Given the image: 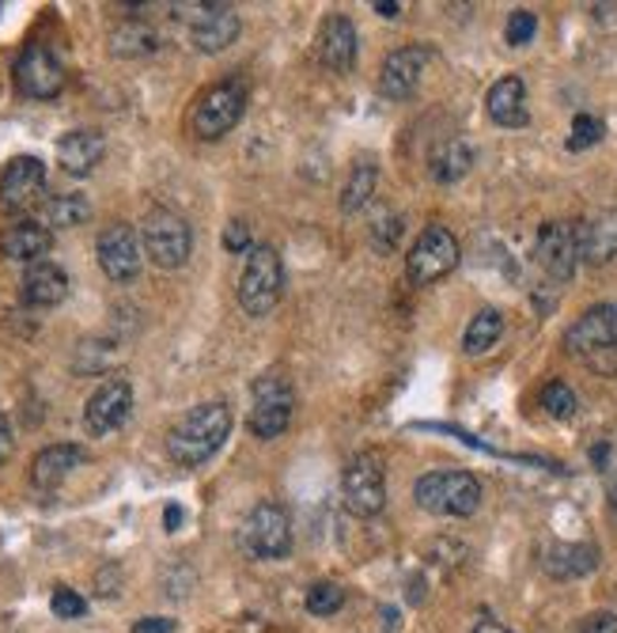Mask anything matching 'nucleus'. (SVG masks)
<instances>
[{
  "label": "nucleus",
  "mask_w": 617,
  "mask_h": 633,
  "mask_svg": "<svg viewBox=\"0 0 617 633\" xmlns=\"http://www.w3.org/2000/svg\"><path fill=\"white\" fill-rule=\"evenodd\" d=\"M375 186H379V171H375V164H360L353 167V175H349L345 190H341V212H360L367 201L375 198Z\"/></svg>",
  "instance_id": "nucleus-28"
},
{
  "label": "nucleus",
  "mask_w": 617,
  "mask_h": 633,
  "mask_svg": "<svg viewBox=\"0 0 617 633\" xmlns=\"http://www.w3.org/2000/svg\"><path fill=\"white\" fill-rule=\"evenodd\" d=\"M319 62L333 73H349L356 65V28L349 15H330L319 28Z\"/></svg>",
  "instance_id": "nucleus-21"
},
{
  "label": "nucleus",
  "mask_w": 617,
  "mask_h": 633,
  "mask_svg": "<svg viewBox=\"0 0 617 633\" xmlns=\"http://www.w3.org/2000/svg\"><path fill=\"white\" fill-rule=\"evenodd\" d=\"M580 239V262L587 266H606L617 259V205L614 209H598L576 228Z\"/></svg>",
  "instance_id": "nucleus-19"
},
{
  "label": "nucleus",
  "mask_w": 617,
  "mask_h": 633,
  "mask_svg": "<svg viewBox=\"0 0 617 633\" xmlns=\"http://www.w3.org/2000/svg\"><path fill=\"white\" fill-rule=\"evenodd\" d=\"M54 247V232L38 220H12V225L0 228V254L12 262H42Z\"/></svg>",
  "instance_id": "nucleus-18"
},
{
  "label": "nucleus",
  "mask_w": 617,
  "mask_h": 633,
  "mask_svg": "<svg viewBox=\"0 0 617 633\" xmlns=\"http://www.w3.org/2000/svg\"><path fill=\"white\" fill-rule=\"evenodd\" d=\"M175 630V619H141L133 626V633H170Z\"/></svg>",
  "instance_id": "nucleus-38"
},
{
  "label": "nucleus",
  "mask_w": 617,
  "mask_h": 633,
  "mask_svg": "<svg viewBox=\"0 0 617 633\" xmlns=\"http://www.w3.org/2000/svg\"><path fill=\"white\" fill-rule=\"evenodd\" d=\"M580 633H617V614L614 611H591L584 619Z\"/></svg>",
  "instance_id": "nucleus-37"
},
{
  "label": "nucleus",
  "mask_w": 617,
  "mask_h": 633,
  "mask_svg": "<svg viewBox=\"0 0 617 633\" xmlns=\"http://www.w3.org/2000/svg\"><path fill=\"white\" fill-rule=\"evenodd\" d=\"M68 296V273L62 266H54V262H34V266H27V273H23L20 281V301L27 307H57L65 304Z\"/></svg>",
  "instance_id": "nucleus-20"
},
{
  "label": "nucleus",
  "mask_w": 617,
  "mask_h": 633,
  "mask_svg": "<svg viewBox=\"0 0 617 633\" xmlns=\"http://www.w3.org/2000/svg\"><path fill=\"white\" fill-rule=\"evenodd\" d=\"M246 110V88L235 80L212 84L197 96L194 110H190V130L201 141H220L224 133H231L239 125Z\"/></svg>",
  "instance_id": "nucleus-6"
},
{
  "label": "nucleus",
  "mask_w": 617,
  "mask_h": 633,
  "mask_svg": "<svg viewBox=\"0 0 617 633\" xmlns=\"http://www.w3.org/2000/svg\"><path fill=\"white\" fill-rule=\"evenodd\" d=\"M459 266V239L443 225H428L417 236L414 251L406 259V273L414 285H436L440 277H448Z\"/></svg>",
  "instance_id": "nucleus-9"
},
{
  "label": "nucleus",
  "mask_w": 617,
  "mask_h": 633,
  "mask_svg": "<svg viewBox=\"0 0 617 633\" xmlns=\"http://www.w3.org/2000/svg\"><path fill=\"white\" fill-rule=\"evenodd\" d=\"M341 603H345V592H341L333 580H319V585L307 588V611H311L315 619H330V614H338Z\"/></svg>",
  "instance_id": "nucleus-31"
},
{
  "label": "nucleus",
  "mask_w": 617,
  "mask_h": 633,
  "mask_svg": "<svg viewBox=\"0 0 617 633\" xmlns=\"http://www.w3.org/2000/svg\"><path fill=\"white\" fill-rule=\"evenodd\" d=\"M49 607H54L57 619H80V614L88 611L84 596H80V592H73V588H57L54 600H49Z\"/></svg>",
  "instance_id": "nucleus-35"
},
{
  "label": "nucleus",
  "mask_w": 617,
  "mask_h": 633,
  "mask_svg": "<svg viewBox=\"0 0 617 633\" xmlns=\"http://www.w3.org/2000/svg\"><path fill=\"white\" fill-rule=\"evenodd\" d=\"M231 436V406L228 402H201L175 429L167 433V456L178 467H201L212 459Z\"/></svg>",
  "instance_id": "nucleus-1"
},
{
  "label": "nucleus",
  "mask_w": 617,
  "mask_h": 633,
  "mask_svg": "<svg viewBox=\"0 0 617 633\" xmlns=\"http://www.w3.org/2000/svg\"><path fill=\"white\" fill-rule=\"evenodd\" d=\"M163 524H167V532H178V524H183V509H178V504H167V512H163Z\"/></svg>",
  "instance_id": "nucleus-40"
},
{
  "label": "nucleus",
  "mask_w": 617,
  "mask_h": 633,
  "mask_svg": "<svg viewBox=\"0 0 617 633\" xmlns=\"http://www.w3.org/2000/svg\"><path fill=\"white\" fill-rule=\"evenodd\" d=\"M535 31H538V15L527 12V8H516V12L508 15V42L511 46H527V42H535Z\"/></svg>",
  "instance_id": "nucleus-34"
},
{
  "label": "nucleus",
  "mask_w": 617,
  "mask_h": 633,
  "mask_svg": "<svg viewBox=\"0 0 617 633\" xmlns=\"http://www.w3.org/2000/svg\"><path fill=\"white\" fill-rule=\"evenodd\" d=\"M224 247L231 254H251V228H246V220H231L224 228Z\"/></svg>",
  "instance_id": "nucleus-36"
},
{
  "label": "nucleus",
  "mask_w": 617,
  "mask_h": 633,
  "mask_svg": "<svg viewBox=\"0 0 617 633\" xmlns=\"http://www.w3.org/2000/svg\"><path fill=\"white\" fill-rule=\"evenodd\" d=\"M280 293H285V266H280V254L273 247H251L246 254L243 277H239V304L246 315L262 319L277 307Z\"/></svg>",
  "instance_id": "nucleus-3"
},
{
  "label": "nucleus",
  "mask_w": 617,
  "mask_h": 633,
  "mask_svg": "<svg viewBox=\"0 0 617 633\" xmlns=\"http://www.w3.org/2000/svg\"><path fill=\"white\" fill-rule=\"evenodd\" d=\"M474 633H511V630L500 626V622H493V619H485V622H477Z\"/></svg>",
  "instance_id": "nucleus-42"
},
{
  "label": "nucleus",
  "mask_w": 617,
  "mask_h": 633,
  "mask_svg": "<svg viewBox=\"0 0 617 633\" xmlns=\"http://www.w3.org/2000/svg\"><path fill=\"white\" fill-rule=\"evenodd\" d=\"M46 190V164L38 156H15L0 175V201L8 209H27Z\"/></svg>",
  "instance_id": "nucleus-16"
},
{
  "label": "nucleus",
  "mask_w": 617,
  "mask_h": 633,
  "mask_svg": "<svg viewBox=\"0 0 617 633\" xmlns=\"http://www.w3.org/2000/svg\"><path fill=\"white\" fill-rule=\"evenodd\" d=\"M375 12H379L383 20H394V15L401 12V4H398V0H387V4H383V0H379V4H375Z\"/></svg>",
  "instance_id": "nucleus-41"
},
{
  "label": "nucleus",
  "mask_w": 617,
  "mask_h": 633,
  "mask_svg": "<svg viewBox=\"0 0 617 633\" xmlns=\"http://www.w3.org/2000/svg\"><path fill=\"white\" fill-rule=\"evenodd\" d=\"M130 406H133L130 380L125 375H110V380H102L96 395L88 399V406H84V425H88L91 436H107L130 417Z\"/></svg>",
  "instance_id": "nucleus-14"
},
{
  "label": "nucleus",
  "mask_w": 617,
  "mask_h": 633,
  "mask_svg": "<svg viewBox=\"0 0 617 633\" xmlns=\"http://www.w3.org/2000/svg\"><path fill=\"white\" fill-rule=\"evenodd\" d=\"M470 164H474V152H470L466 141H443L428 160V171H432L436 183H459Z\"/></svg>",
  "instance_id": "nucleus-26"
},
{
  "label": "nucleus",
  "mask_w": 617,
  "mask_h": 633,
  "mask_svg": "<svg viewBox=\"0 0 617 633\" xmlns=\"http://www.w3.org/2000/svg\"><path fill=\"white\" fill-rule=\"evenodd\" d=\"M12 76H15V88H20L27 99H54V96H62V88H65L62 62L54 57V50L38 46V42H31V46L15 57Z\"/></svg>",
  "instance_id": "nucleus-11"
},
{
  "label": "nucleus",
  "mask_w": 617,
  "mask_h": 633,
  "mask_svg": "<svg viewBox=\"0 0 617 633\" xmlns=\"http://www.w3.org/2000/svg\"><path fill=\"white\" fill-rule=\"evenodd\" d=\"M110 50L118 57H144L156 50V31L144 28V23H122V28L110 34Z\"/></svg>",
  "instance_id": "nucleus-29"
},
{
  "label": "nucleus",
  "mask_w": 617,
  "mask_h": 633,
  "mask_svg": "<svg viewBox=\"0 0 617 633\" xmlns=\"http://www.w3.org/2000/svg\"><path fill=\"white\" fill-rule=\"evenodd\" d=\"M542 406H546V414L557 417V422H569V417H576L580 402H576V391L564 388L561 380H553V383H546V391H542Z\"/></svg>",
  "instance_id": "nucleus-32"
},
{
  "label": "nucleus",
  "mask_w": 617,
  "mask_h": 633,
  "mask_svg": "<svg viewBox=\"0 0 617 633\" xmlns=\"http://www.w3.org/2000/svg\"><path fill=\"white\" fill-rule=\"evenodd\" d=\"M141 247L152 259V266L159 270H178L186 266L194 251V236L186 217H178L175 209H152L148 217L141 220Z\"/></svg>",
  "instance_id": "nucleus-4"
},
{
  "label": "nucleus",
  "mask_w": 617,
  "mask_h": 633,
  "mask_svg": "<svg viewBox=\"0 0 617 633\" xmlns=\"http://www.w3.org/2000/svg\"><path fill=\"white\" fill-rule=\"evenodd\" d=\"M107 152V141L96 130H73L57 141V164H62L68 175H91L96 164Z\"/></svg>",
  "instance_id": "nucleus-24"
},
{
  "label": "nucleus",
  "mask_w": 617,
  "mask_h": 633,
  "mask_svg": "<svg viewBox=\"0 0 617 633\" xmlns=\"http://www.w3.org/2000/svg\"><path fill=\"white\" fill-rule=\"evenodd\" d=\"M239 39V15L228 4H197L190 15V46L201 54H220Z\"/></svg>",
  "instance_id": "nucleus-15"
},
{
  "label": "nucleus",
  "mask_w": 617,
  "mask_h": 633,
  "mask_svg": "<svg viewBox=\"0 0 617 633\" xmlns=\"http://www.w3.org/2000/svg\"><path fill=\"white\" fill-rule=\"evenodd\" d=\"M485 110L496 125L504 130H516V125H527L530 114H527V88H522L519 76H504L488 88L485 96Z\"/></svg>",
  "instance_id": "nucleus-23"
},
{
  "label": "nucleus",
  "mask_w": 617,
  "mask_h": 633,
  "mask_svg": "<svg viewBox=\"0 0 617 633\" xmlns=\"http://www.w3.org/2000/svg\"><path fill=\"white\" fill-rule=\"evenodd\" d=\"M96 254H99V266L107 273L114 285H130L141 273V239H136L133 225H110L99 232V243H96Z\"/></svg>",
  "instance_id": "nucleus-12"
},
{
  "label": "nucleus",
  "mask_w": 617,
  "mask_h": 633,
  "mask_svg": "<svg viewBox=\"0 0 617 633\" xmlns=\"http://www.w3.org/2000/svg\"><path fill=\"white\" fill-rule=\"evenodd\" d=\"M84 459L88 456H84L80 444H49V448H42L38 456L31 459V482L38 485V490H57Z\"/></svg>",
  "instance_id": "nucleus-22"
},
{
  "label": "nucleus",
  "mask_w": 617,
  "mask_h": 633,
  "mask_svg": "<svg viewBox=\"0 0 617 633\" xmlns=\"http://www.w3.org/2000/svg\"><path fill=\"white\" fill-rule=\"evenodd\" d=\"M414 498L432 516H474L482 504V482L470 470H432L417 478Z\"/></svg>",
  "instance_id": "nucleus-2"
},
{
  "label": "nucleus",
  "mask_w": 617,
  "mask_h": 633,
  "mask_svg": "<svg viewBox=\"0 0 617 633\" xmlns=\"http://www.w3.org/2000/svg\"><path fill=\"white\" fill-rule=\"evenodd\" d=\"M293 410H296V391L285 375L269 372L254 383V406L246 417V429L258 440H277L280 433L293 425Z\"/></svg>",
  "instance_id": "nucleus-8"
},
{
  "label": "nucleus",
  "mask_w": 617,
  "mask_h": 633,
  "mask_svg": "<svg viewBox=\"0 0 617 633\" xmlns=\"http://www.w3.org/2000/svg\"><path fill=\"white\" fill-rule=\"evenodd\" d=\"M542 566L553 580L587 577V572L598 566V546H591V543H557V546L546 550Z\"/></svg>",
  "instance_id": "nucleus-25"
},
{
  "label": "nucleus",
  "mask_w": 617,
  "mask_h": 633,
  "mask_svg": "<svg viewBox=\"0 0 617 633\" xmlns=\"http://www.w3.org/2000/svg\"><path fill=\"white\" fill-rule=\"evenodd\" d=\"M606 504H610L614 520H617V482H610V493H606Z\"/></svg>",
  "instance_id": "nucleus-43"
},
{
  "label": "nucleus",
  "mask_w": 617,
  "mask_h": 633,
  "mask_svg": "<svg viewBox=\"0 0 617 633\" xmlns=\"http://www.w3.org/2000/svg\"><path fill=\"white\" fill-rule=\"evenodd\" d=\"M91 217V205L84 194H57V198L46 201V220L54 228H76Z\"/></svg>",
  "instance_id": "nucleus-30"
},
{
  "label": "nucleus",
  "mask_w": 617,
  "mask_h": 633,
  "mask_svg": "<svg viewBox=\"0 0 617 633\" xmlns=\"http://www.w3.org/2000/svg\"><path fill=\"white\" fill-rule=\"evenodd\" d=\"M500 334H504V315L493 312V307H482V312L470 319L466 338H462V349H466L470 357H482L496 346V341H500Z\"/></svg>",
  "instance_id": "nucleus-27"
},
{
  "label": "nucleus",
  "mask_w": 617,
  "mask_h": 633,
  "mask_svg": "<svg viewBox=\"0 0 617 633\" xmlns=\"http://www.w3.org/2000/svg\"><path fill=\"white\" fill-rule=\"evenodd\" d=\"M239 546L258 561L288 558V550H293V520H288V512L273 501L254 504L251 516L239 527Z\"/></svg>",
  "instance_id": "nucleus-5"
},
{
  "label": "nucleus",
  "mask_w": 617,
  "mask_h": 633,
  "mask_svg": "<svg viewBox=\"0 0 617 633\" xmlns=\"http://www.w3.org/2000/svg\"><path fill=\"white\" fill-rule=\"evenodd\" d=\"M564 349L580 361L603 368L606 361L617 357V312L610 304L587 307L576 323L564 334Z\"/></svg>",
  "instance_id": "nucleus-7"
},
{
  "label": "nucleus",
  "mask_w": 617,
  "mask_h": 633,
  "mask_svg": "<svg viewBox=\"0 0 617 633\" xmlns=\"http://www.w3.org/2000/svg\"><path fill=\"white\" fill-rule=\"evenodd\" d=\"M535 259L538 266L550 273L553 281H569L580 266V239L576 228L569 220H550V225L538 228V243H535Z\"/></svg>",
  "instance_id": "nucleus-13"
},
{
  "label": "nucleus",
  "mask_w": 617,
  "mask_h": 633,
  "mask_svg": "<svg viewBox=\"0 0 617 633\" xmlns=\"http://www.w3.org/2000/svg\"><path fill=\"white\" fill-rule=\"evenodd\" d=\"M341 498H345V509L356 512V516L383 512V504H387V474H383V463L372 451H360V456L349 459L345 474H341Z\"/></svg>",
  "instance_id": "nucleus-10"
},
{
  "label": "nucleus",
  "mask_w": 617,
  "mask_h": 633,
  "mask_svg": "<svg viewBox=\"0 0 617 633\" xmlns=\"http://www.w3.org/2000/svg\"><path fill=\"white\" fill-rule=\"evenodd\" d=\"M425 65H428V50L425 46H401L383 62V73H379V91L394 102L409 99L417 91L425 76Z\"/></svg>",
  "instance_id": "nucleus-17"
},
{
  "label": "nucleus",
  "mask_w": 617,
  "mask_h": 633,
  "mask_svg": "<svg viewBox=\"0 0 617 633\" xmlns=\"http://www.w3.org/2000/svg\"><path fill=\"white\" fill-rule=\"evenodd\" d=\"M12 456V425H8L4 410H0V463Z\"/></svg>",
  "instance_id": "nucleus-39"
},
{
  "label": "nucleus",
  "mask_w": 617,
  "mask_h": 633,
  "mask_svg": "<svg viewBox=\"0 0 617 633\" xmlns=\"http://www.w3.org/2000/svg\"><path fill=\"white\" fill-rule=\"evenodd\" d=\"M606 133V125L598 122L595 114H576V122H572V137H569V149L572 152H584L591 144H598Z\"/></svg>",
  "instance_id": "nucleus-33"
}]
</instances>
